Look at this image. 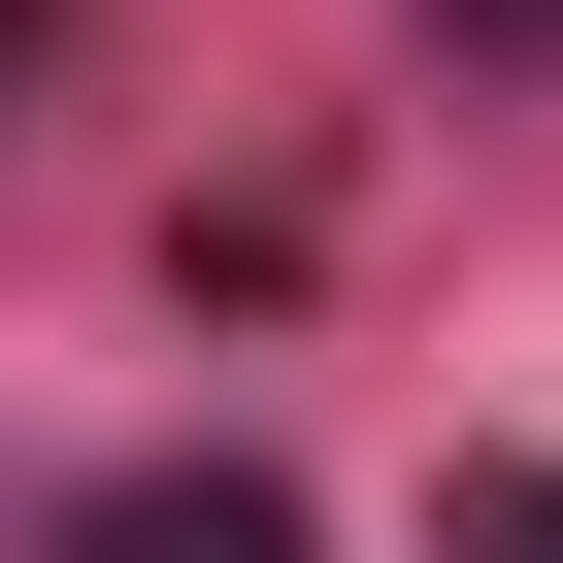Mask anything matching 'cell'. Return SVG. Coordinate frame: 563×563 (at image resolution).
Here are the masks:
<instances>
[{
    "instance_id": "obj_2",
    "label": "cell",
    "mask_w": 563,
    "mask_h": 563,
    "mask_svg": "<svg viewBox=\"0 0 563 563\" xmlns=\"http://www.w3.org/2000/svg\"><path fill=\"white\" fill-rule=\"evenodd\" d=\"M431 563H563V464H464V497H431Z\"/></svg>"
},
{
    "instance_id": "obj_1",
    "label": "cell",
    "mask_w": 563,
    "mask_h": 563,
    "mask_svg": "<svg viewBox=\"0 0 563 563\" xmlns=\"http://www.w3.org/2000/svg\"><path fill=\"white\" fill-rule=\"evenodd\" d=\"M67 563H299V497H265V464H133Z\"/></svg>"
},
{
    "instance_id": "obj_3",
    "label": "cell",
    "mask_w": 563,
    "mask_h": 563,
    "mask_svg": "<svg viewBox=\"0 0 563 563\" xmlns=\"http://www.w3.org/2000/svg\"><path fill=\"white\" fill-rule=\"evenodd\" d=\"M431 34H497V67H563V0H431Z\"/></svg>"
}]
</instances>
